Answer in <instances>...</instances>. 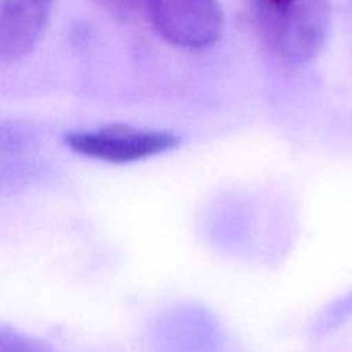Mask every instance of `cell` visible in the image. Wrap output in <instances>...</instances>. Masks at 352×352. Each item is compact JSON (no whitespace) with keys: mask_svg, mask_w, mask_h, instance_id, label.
I'll return each mask as SVG.
<instances>
[{"mask_svg":"<svg viewBox=\"0 0 352 352\" xmlns=\"http://www.w3.org/2000/svg\"><path fill=\"white\" fill-rule=\"evenodd\" d=\"M250 7L261 41L278 60L305 65L325 47L330 0H250Z\"/></svg>","mask_w":352,"mask_h":352,"instance_id":"6da1fadb","label":"cell"},{"mask_svg":"<svg viewBox=\"0 0 352 352\" xmlns=\"http://www.w3.org/2000/svg\"><path fill=\"white\" fill-rule=\"evenodd\" d=\"M65 144L82 157L107 164H131L175 150L181 144V138L170 131L110 124L96 129L67 133Z\"/></svg>","mask_w":352,"mask_h":352,"instance_id":"7a4b0ae2","label":"cell"},{"mask_svg":"<svg viewBox=\"0 0 352 352\" xmlns=\"http://www.w3.org/2000/svg\"><path fill=\"white\" fill-rule=\"evenodd\" d=\"M155 28L168 43L205 48L222 36L223 12L219 0H146Z\"/></svg>","mask_w":352,"mask_h":352,"instance_id":"3957f363","label":"cell"},{"mask_svg":"<svg viewBox=\"0 0 352 352\" xmlns=\"http://www.w3.org/2000/svg\"><path fill=\"white\" fill-rule=\"evenodd\" d=\"M55 0L0 2V60L10 64L30 54L43 36Z\"/></svg>","mask_w":352,"mask_h":352,"instance_id":"277c9868","label":"cell"},{"mask_svg":"<svg viewBox=\"0 0 352 352\" xmlns=\"http://www.w3.org/2000/svg\"><path fill=\"white\" fill-rule=\"evenodd\" d=\"M0 352H54L47 344L23 336L9 327L0 329Z\"/></svg>","mask_w":352,"mask_h":352,"instance_id":"5b68a950","label":"cell"},{"mask_svg":"<svg viewBox=\"0 0 352 352\" xmlns=\"http://www.w3.org/2000/svg\"><path fill=\"white\" fill-rule=\"evenodd\" d=\"M140 2L141 0H103V3L120 17H127L129 14H133L136 7L140 6Z\"/></svg>","mask_w":352,"mask_h":352,"instance_id":"8992f818","label":"cell"}]
</instances>
